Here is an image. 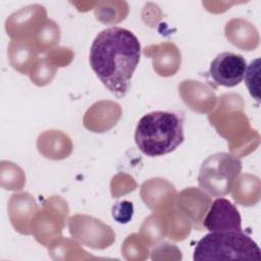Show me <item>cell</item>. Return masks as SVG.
<instances>
[{"instance_id":"13","label":"cell","mask_w":261,"mask_h":261,"mask_svg":"<svg viewBox=\"0 0 261 261\" xmlns=\"http://www.w3.org/2000/svg\"><path fill=\"white\" fill-rule=\"evenodd\" d=\"M178 93L184 103L195 112L211 113L217 106V97L214 91L199 81H182L178 86Z\"/></svg>"},{"instance_id":"23","label":"cell","mask_w":261,"mask_h":261,"mask_svg":"<svg viewBox=\"0 0 261 261\" xmlns=\"http://www.w3.org/2000/svg\"><path fill=\"white\" fill-rule=\"evenodd\" d=\"M128 14V4L125 1H99L95 6L96 18L106 24H115Z\"/></svg>"},{"instance_id":"4","label":"cell","mask_w":261,"mask_h":261,"mask_svg":"<svg viewBox=\"0 0 261 261\" xmlns=\"http://www.w3.org/2000/svg\"><path fill=\"white\" fill-rule=\"evenodd\" d=\"M193 259L201 260H257L261 259L258 245L243 230L213 231L197 244Z\"/></svg>"},{"instance_id":"5","label":"cell","mask_w":261,"mask_h":261,"mask_svg":"<svg viewBox=\"0 0 261 261\" xmlns=\"http://www.w3.org/2000/svg\"><path fill=\"white\" fill-rule=\"evenodd\" d=\"M242 171L241 160L232 154L216 153L206 158L200 168V188L212 197H222L231 192Z\"/></svg>"},{"instance_id":"14","label":"cell","mask_w":261,"mask_h":261,"mask_svg":"<svg viewBox=\"0 0 261 261\" xmlns=\"http://www.w3.org/2000/svg\"><path fill=\"white\" fill-rule=\"evenodd\" d=\"M210 196L199 188L190 187L176 196L175 207L184 212L196 229H203V219L211 205Z\"/></svg>"},{"instance_id":"12","label":"cell","mask_w":261,"mask_h":261,"mask_svg":"<svg viewBox=\"0 0 261 261\" xmlns=\"http://www.w3.org/2000/svg\"><path fill=\"white\" fill-rule=\"evenodd\" d=\"M121 114L118 103L111 100L98 101L86 111L83 124L90 132L105 133L117 124Z\"/></svg>"},{"instance_id":"1","label":"cell","mask_w":261,"mask_h":261,"mask_svg":"<svg viewBox=\"0 0 261 261\" xmlns=\"http://www.w3.org/2000/svg\"><path fill=\"white\" fill-rule=\"evenodd\" d=\"M141 57V44L133 32L112 27L101 31L90 49V65L102 84L116 97L128 91Z\"/></svg>"},{"instance_id":"26","label":"cell","mask_w":261,"mask_h":261,"mask_svg":"<svg viewBox=\"0 0 261 261\" xmlns=\"http://www.w3.org/2000/svg\"><path fill=\"white\" fill-rule=\"evenodd\" d=\"M1 186L8 191H19L25 184L22 169L10 161L1 162Z\"/></svg>"},{"instance_id":"19","label":"cell","mask_w":261,"mask_h":261,"mask_svg":"<svg viewBox=\"0 0 261 261\" xmlns=\"http://www.w3.org/2000/svg\"><path fill=\"white\" fill-rule=\"evenodd\" d=\"M40 54L32 39L11 40L8 45L9 63L21 74H29Z\"/></svg>"},{"instance_id":"16","label":"cell","mask_w":261,"mask_h":261,"mask_svg":"<svg viewBox=\"0 0 261 261\" xmlns=\"http://www.w3.org/2000/svg\"><path fill=\"white\" fill-rule=\"evenodd\" d=\"M144 54L152 59L153 68L160 76H172L180 67L179 49L172 42L149 45L144 48Z\"/></svg>"},{"instance_id":"11","label":"cell","mask_w":261,"mask_h":261,"mask_svg":"<svg viewBox=\"0 0 261 261\" xmlns=\"http://www.w3.org/2000/svg\"><path fill=\"white\" fill-rule=\"evenodd\" d=\"M140 195L146 206L156 213H166L175 207L177 192L164 178H150L141 186Z\"/></svg>"},{"instance_id":"7","label":"cell","mask_w":261,"mask_h":261,"mask_svg":"<svg viewBox=\"0 0 261 261\" xmlns=\"http://www.w3.org/2000/svg\"><path fill=\"white\" fill-rule=\"evenodd\" d=\"M69 233L81 245L95 250H104L115 241L110 225L90 215L75 214L68 219Z\"/></svg>"},{"instance_id":"10","label":"cell","mask_w":261,"mask_h":261,"mask_svg":"<svg viewBox=\"0 0 261 261\" xmlns=\"http://www.w3.org/2000/svg\"><path fill=\"white\" fill-rule=\"evenodd\" d=\"M203 228L213 231H241L242 218L237 207L225 198L213 201L203 219Z\"/></svg>"},{"instance_id":"27","label":"cell","mask_w":261,"mask_h":261,"mask_svg":"<svg viewBox=\"0 0 261 261\" xmlns=\"http://www.w3.org/2000/svg\"><path fill=\"white\" fill-rule=\"evenodd\" d=\"M149 247L140 233H133L124 240L121 255L125 260H145L148 258Z\"/></svg>"},{"instance_id":"17","label":"cell","mask_w":261,"mask_h":261,"mask_svg":"<svg viewBox=\"0 0 261 261\" xmlns=\"http://www.w3.org/2000/svg\"><path fill=\"white\" fill-rule=\"evenodd\" d=\"M37 148L40 154L47 159L62 160L71 154L72 142L65 133L49 129L39 135Z\"/></svg>"},{"instance_id":"31","label":"cell","mask_w":261,"mask_h":261,"mask_svg":"<svg viewBox=\"0 0 261 261\" xmlns=\"http://www.w3.org/2000/svg\"><path fill=\"white\" fill-rule=\"evenodd\" d=\"M74 53L69 48L55 47L48 51L46 57H48L57 67L68 65L73 59Z\"/></svg>"},{"instance_id":"20","label":"cell","mask_w":261,"mask_h":261,"mask_svg":"<svg viewBox=\"0 0 261 261\" xmlns=\"http://www.w3.org/2000/svg\"><path fill=\"white\" fill-rule=\"evenodd\" d=\"M232 199L236 203L250 207L257 204L261 195V184L258 176L253 174H243L234 182L232 188Z\"/></svg>"},{"instance_id":"15","label":"cell","mask_w":261,"mask_h":261,"mask_svg":"<svg viewBox=\"0 0 261 261\" xmlns=\"http://www.w3.org/2000/svg\"><path fill=\"white\" fill-rule=\"evenodd\" d=\"M39 211L40 208L36 200L27 192L13 194L9 199V220L13 228L21 234H31L32 219Z\"/></svg>"},{"instance_id":"30","label":"cell","mask_w":261,"mask_h":261,"mask_svg":"<svg viewBox=\"0 0 261 261\" xmlns=\"http://www.w3.org/2000/svg\"><path fill=\"white\" fill-rule=\"evenodd\" d=\"M128 192L134 191L137 188V182L134 178L124 173L116 174L111 180V194L113 198H118L121 195H124L123 188Z\"/></svg>"},{"instance_id":"8","label":"cell","mask_w":261,"mask_h":261,"mask_svg":"<svg viewBox=\"0 0 261 261\" xmlns=\"http://www.w3.org/2000/svg\"><path fill=\"white\" fill-rule=\"evenodd\" d=\"M47 19V11L43 5L31 4L7 17L5 31L11 40L33 39Z\"/></svg>"},{"instance_id":"24","label":"cell","mask_w":261,"mask_h":261,"mask_svg":"<svg viewBox=\"0 0 261 261\" xmlns=\"http://www.w3.org/2000/svg\"><path fill=\"white\" fill-rule=\"evenodd\" d=\"M165 215L167 219V237L174 242L185 240L193 226L191 219L176 207L167 211Z\"/></svg>"},{"instance_id":"22","label":"cell","mask_w":261,"mask_h":261,"mask_svg":"<svg viewBox=\"0 0 261 261\" xmlns=\"http://www.w3.org/2000/svg\"><path fill=\"white\" fill-rule=\"evenodd\" d=\"M140 234L150 247L167 237V219L165 213L154 212L141 225Z\"/></svg>"},{"instance_id":"32","label":"cell","mask_w":261,"mask_h":261,"mask_svg":"<svg viewBox=\"0 0 261 261\" xmlns=\"http://www.w3.org/2000/svg\"><path fill=\"white\" fill-rule=\"evenodd\" d=\"M134 215V206L129 201H121L113 205L112 216L118 223H127Z\"/></svg>"},{"instance_id":"21","label":"cell","mask_w":261,"mask_h":261,"mask_svg":"<svg viewBox=\"0 0 261 261\" xmlns=\"http://www.w3.org/2000/svg\"><path fill=\"white\" fill-rule=\"evenodd\" d=\"M48 253L53 260H86L96 259L85 251L75 240L59 237L53 240L48 246Z\"/></svg>"},{"instance_id":"25","label":"cell","mask_w":261,"mask_h":261,"mask_svg":"<svg viewBox=\"0 0 261 261\" xmlns=\"http://www.w3.org/2000/svg\"><path fill=\"white\" fill-rule=\"evenodd\" d=\"M60 37L59 25L53 19H47L32 40L40 53H46L58 45Z\"/></svg>"},{"instance_id":"29","label":"cell","mask_w":261,"mask_h":261,"mask_svg":"<svg viewBox=\"0 0 261 261\" xmlns=\"http://www.w3.org/2000/svg\"><path fill=\"white\" fill-rule=\"evenodd\" d=\"M259 72H260V58H256L246 68L245 83L251 96L259 102Z\"/></svg>"},{"instance_id":"2","label":"cell","mask_w":261,"mask_h":261,"mask_svg":"<svg viewBox=\"0 0 261 261\" xmlns=\"http://www.w3.org/2000/svg\"><path fill=\"white\" fill-rule=\"evenodd\" d=\"M243 106L240 95L225 94L219 99L215 111L208 116L217 133L228 141L230 152L236 157L246 156L259 144V135L250 127Z\"/></svg>"},{"instance_id":"6","label":"cell","mask_w":261,"mask_h":261,"mask_svg":"<svg viewBox=\"0 0 261 261\" xmlns=\"http://www.w3.org/2000/svg\"><path fill=\"white\" fill-rule=\"evenodd\" d=\"M69 213L67 203L59 196L49 197L43 203V209L31 222V234L42 246L47 247L53 240L62 236Z\"/></svg>"},{"instance_id":"3","label":"cell","mask_w":261,"mask_h":261,"mask_svg":"<svg viewBox=\"0 0 261 261\" xmlns=\"http://www.w3.org/2000/svg\"><path fill=\"white\" fill-rule=\"evenodd\" d=\"M185 140L182 118L174 112L152 111L139 120L135 141L139 150L149 157L174 151Z\"/></svg>"},{"instance_id":"18","label":"cell","mask_w":261,"mask_h":261,"mask_svg":"<svg viewBox=\"0 0 261 261\" xmlns=\"http://www.w3.org/2000/svg\"><path fill=\"white\" fill-rule=\"evenodd\" d=\"M226 39L241 50H255L260 41L256 27L243 18H232L226 22L224 28Z\"/></svg>"},{"instance_id":"28","label":"cell","mask_w":261,"mask_h":261,"mask_svg":"<svg viewBox=\"0 0 261 261\" xmlns=\"http://www.w3.org/2000/svg\"><path fill=\"white\" fill-rule=\"evenodd\" d=\"M57 69L58 67L45 56L36 61L29 73V76L32 83L39 87H44L52 82Z\"/></svg>"},{"instance_id":"9","label":"cell","mask_w":261,"mask_h":261,"mask_svg":"<svg viewBox=\"0 0 261 261\" xmlns=\"http://www.w3.org/2000/svg\"><path fill=\"white\" fill-rule=\"evenodd\" d=\"M246 68V59L242 55L222 52L212 60L209 74L216 85L232 88L244 80Z\"/></svg>"}]
</instances>
